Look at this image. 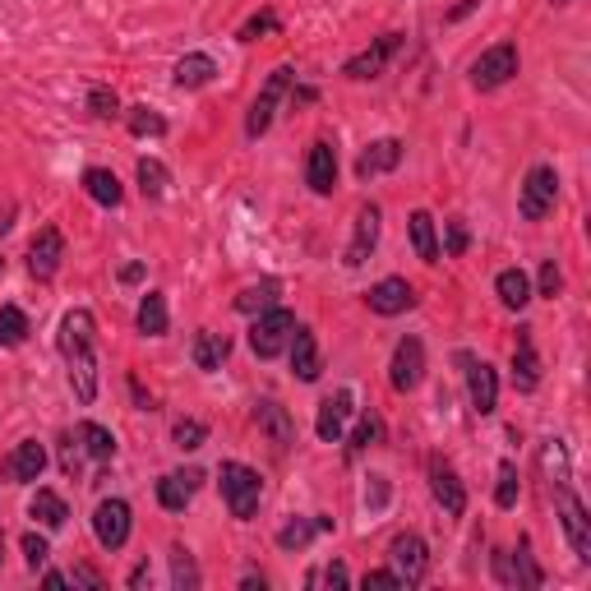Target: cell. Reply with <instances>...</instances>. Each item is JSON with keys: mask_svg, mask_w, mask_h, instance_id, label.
Listing matches in <instances>:
<instances>
[{"mask_svg": "<svg viewBox=\"0 0 591 591\" xmlns=\"http://www.w3.org/2000/svg\"><path fill=\"white\" fill-rule=\"evenodd\" d=\"M536 282H541V296H545V301H555L559 291H564V273H559L555 259H545V264H541V278H536Z\"/></svg>", "mask_w": 591, "mask_h": 591, "instance_id": "49", "label": "cell"}, {"mask_svg": "<svg viewBox=\"0 0 591 591\" xmlns=\"http://www.w3.org/2000/svg\"><path fill=\"white\" fill-rule=\"evenodd\" d=\"M130 393H134V402H139L144 411H153V398L144 393V384H139V379H130Z\"/></svg>", "mask_w": 591, "mask_h": 591, "instance_id": "57", "label": "cell"}, {"mask_svg": "<svg viewBox=\"0 0 591 591\" xmlns=\"http://www.w3.org/2000/svg\"><path fill=\"white\" fill-rule=\"evenodd\" d=\"M430 495H435V504L444 508L448 518H462V513H467V485L458 481V471L439 458H430Z\"/></svg>", "mask_w": 591, "mask_h": 591, "instance_id": "17", "label": "cell"}, {"mask_svg": "<svg viewBox=\"0 0 591 591\" xmlns=\"http://www.w3.org/2000/svg\"><path fill=\"white\" fill-rule=\"evenodd\" d=\"M231 356V338L227 333H213V328H204V333H194V370H222Z\"/></svg>", "mask_w": 591, "mask_h": 591, "instance_id": "27", "label": "cell"}, {"mask_svg": "<svg viewBox=\"0 0 591 591\" xmlns=\"http://www.w3.org/2000/svg\"><path fill=\"white\" fill-rule=\"evenodd\" d=\"M171 587L176 591H199L204 587V573L194 564V555L185 545H171Z\"/></svg>", "mask_w": 591, "mask_h": 591, "instance_id": "35", "label": "cell"}, {"mask_svg": "<svg viewBox=\"0 0 591 591\" xmlns=\"http://www.w3.org/2000/svg\"><path fill=\"white\" fill-rule=\"evenodd\" d=\"M171 79H176V88H208L213 79H218V61L208 56V51H190V56H181L176 61V70H171Z\"/></svg>", "mask_w": 591, "mask_h": 591, "instance_id": "26", "label": "cell"}, {"mask_svg": "<svg viewBox=\"0 0 591 591\" xmlns=\"http://www.w3.org/2000/svg\"><path fill=\"white\" fill-rule=\"evenodd\" d=\"M314 97H319V93H314V88H310V84H301V88H291V107H310Z\"/></svg>", "mask_w": 591, "mask_h": 591, "instance_id": "55", "label": "cell"}, {"mask_svg": "<svg viewBox=\"0 0 591 591\" xmlns=\"http://www.w3.org/2000/svg\"><path fill=\"white\" fill-rule=\"evenodd\" d=\"M388 504V476H365V508L379 513Z\"/></svg>", "mask_w": 591, "mask_h": 591, "instance_id": "50", "label": "cell"}, {"mask_svg": "<svg viewBox=\"0 0 591 591\" xmlns=\"http://www.w3.org/2000/svg\"><path fill=\"white\" fill-rule=\"evenodd\" d=\"M121 116H125L134 139H162V134H167V116L153 107H130V111H121Z\"/></svg>", "mask_w": 591, "mask_h": 591, "instance_id": "37", "label": "cell"}, {"mask_svg": "<svg viewBox=\"0 0 591 591\" xmlns=\"http://www.w3.org/2000/svg\"><path fill=\"white\" fill-rule=\"evenodd\" d=\"M0 471H5V481H14V485L37 481V476L47 471V448L37 444V439H24V444L10 448V458L0 462Z\"/></svg>", "mask_w": 591, "mask_h": 591, "instance_id": "21", "label": "cell"}, {"mask_svg": "<svg viewBox=\"0 0 591 591\" xmlns=\"http://www.w3.org/2000/svg\"><path fill=\"white\" fill-rule=\"evenodd\" d=\"M555 199H559V171L550 162H536V167L522 176V190H518V213L522 222H541L555 213Z\"/></svg>", "mask_w": 591, "mask_h": 591, "instance_id": "5", "label": "cell"}, {"mask_svg": "<svg viewBox=\"0 0 591 591\" xmlns=\"http://www.w3.org/2000/svg\"><path fill=\"white\" fill-rule=\"evenodd\" d=\"M84 194L102 208H121L125 204V185L116 181V171H107V167H88L84 171Z\"/></svg>", "mask_w": 591, "mask_h": 591, "instance_id": "29", "label": "cell"}, {"mask_svg": "<svg viewBox=\"0 0 591 591\" xmlns=\"http://www.w3.org/2000/svg\"><path fill=\"white\" fill-rule=\"evenodd\" d=\"M305 185L314 194H333L338 190V148L328 139H314L310 144V157H305Z\"/></svg>", "mask_w": 591, "mask_h": 591, "instance_id": "20", "label": "cell"}, {"mask_svg": "<svg viewBox=\"0 0 591 591\" xmlns=\"http://www.w3.org/2000/svg\"><path fill=\"white\" fill-rule=\"evenodd\" d=\"M70 582H84V587H97V591L107 587V578H102L97 568H88V564H79V568H74V573H70Z\"/></svg>", "mask_w": 591, "mask_h": 591, "instance_id": "52", "label": "cell"}, {"mask_svg": "<svg viewBox=\"0 0 591 591\" xmlns=\"http://www.w3.org/2000/svg\"><path fill=\"white\" fill-rule=\"evenodd\" d=\"M388 559H393V573L402 578V587H421L425 573H430V545L416 531H398L388 545Z\"/></svg>", "mask_w": 591, "mask_h": 591, "instance_id": "9", "label": "cell"}, {"mask_svg": "<svg viewBox=\"0 0 591 591\" xmlns=\"http://www.w3.org/2000/svg\"><path fill=\"white\" fill-rule=\"evenodd\" d=\"M61 259H65L61 227H42L33 236V245H28V273H33L37 282H51L56 278V268H61Z\"/></svg>", "mask_w": 591, "mask_h": 591, "instance_id": "15", "label": "cell"}, {"mask_svg": "<svg viewBox=\"0 0 591 591\" xmlns=\"http://www.w3.org/2000/svg\"><path fill=\"white\" fill-rule=\"evenodd\" d=\"M287 351H291V370H296V379H301V384H319V374H324V361H319V342H314V328L296 324V333H291Z\"/></svg>", "mask_w": 591, "mask_h": 591, "instance_id": "24", "label": "cell"}, {"mask_svg": "<svg viewBox=\"0 0 591 591\" xmlns=\"http://www.w3.org/2000/svg\"><path fill=\"white\" fill-rule=\"evenodd\" d=\"M407 231H411V250H416L421 264H439V259H444V250H439V227L425 208H416L407 218Z\"/></svg>", "mask_w": 591, "mask_h": 591, "instance_id": "25", "label": "cell"}, {"mask_svg": "<svg viewBox=\"0 0 591 591\" xmlns=\"http://www.w3.org/2000/svg\"><path fill=\"white\" fill-rule=\"evenodd\" d=\"M134 176H139V194H144L148 204H157V199L167 194V185H171V171L162 167L157 157H139V171H134Z\"/></svg>", "mask_w": 591, "mask_h": 591, "instance_id": "36", "label": "cell"}, {"mask_svg": "<svg viewBox=\"0 0 591 591\" xmlns=\"http://www.w3.org/2000/svg\"><path fill=\"white\" fill-rule=\"evenodd\" d=\"M291 84H296V70H291V65H278V70L268 74L264 93L254 97L250 116H245V139H264V134H268V125H273V111H278L282 93H287Z\"/></svg>", "mask_w": 591, "mask_h": 591, "instance_id": "7", "label": "cell"}, {"mask_svg": "<svg viewBox=\"0 0 591 591\" xmlns=\"http://www.w3.org/2000/svg\"><path fill=\"white\" fill-rule=\"evenodd\" d=\"M291 333H296V314L282 310V305H273V310L254 314V324H250V351L259 356V361H273V356H282V351H287Z\"/></svg>", "mask_w": 591, "mask_h": 591, "instance_id": "6", "label": "cell"}, {"mask_svg": "<svg viewBox=\"0 0 591 591\" xmlns=\"http://www.w3.org/2000/svg\"><path fill=\"white\" fill-rule=\"evenodd\" d=\"M28 518H37L47 531H61L65 522H70V504H65L56 490H37V495L28 499Z\"/></svg>", "mask_w": 591, "mask_h": 591, "instance_id": "31", "label": "cell"}, {"mask_svg": "<svg viewBox=\"0 0 591 591\" xmlns=\"http://www.w3.org/2000/svg\"><path fill=\"white\" fill-rule=\"evenodd\" d=\"M61 471L70 476V481H79V471H84V444L61 439Z\"/></svg>", "mask_w": 591, "mask_h": 591, "instance_id": "48", "label": "cell"}, {"mask_svg": "<svg viewBox=\"0 0 591 591\" xmlns=\"http://www.w3.org/2000/svg\"><path fill=\"white\" fill-rule=\"evenodd\" d=\"M495 582L499 587H518V568H513V555H508V550H495Z\"/></svg>", "mask_w": 591, "mask_h": 591, "instance_id": "51", "label": "cell"}, {"mask_svg": "<svg viewBox=\"0 0 591 591\" xmlns=\"http://www.w3.org/2000/svg\"><path fill=\"white\" fill-rule=\"evenodd\" d=\"M319 582H328V587H347V582H351L347 564H324V568H314L310 578H305V587H319Z\"/></svg>", "mask_w": 591, "mask_h": 591, "instance_id": "47", "label": "cell"}, {"mask_svg": "<svg viewBox=\"0 0 591 591\" xmlns=\"http://www.w3.org/2000/svg\"><path fill=\"white\" fill-rule=\"evenodd\" d=\"M241 587H245V591H254V587L264 591V573H245V578H241Z\"/></svg>", "mask_w": 591, "mask_h": 591, "instance_id": "60", "label": "cell"}, {"mask_svg": "<svg viewBox=\"0 0 591 591\" xmlns=\"http://www.w3.org/2000/svg\"><path fill=\"white\" fill-rule=\"evenodd\" d=\"M365 587H402V578L393 568H374V573H365Z\"/></svg>", "mask_w": 591, "mask_h": 591, "instance_id": "53", "label": "cell"}, {"mask_svg": "<svg viewBox=\"0 0 591 591\" xmlns=\"http://www.w3.org/2000/svg\"><path fill=\"white\" fill-rule=\"evenodd\" d=\"M199 485H204V471H199V467H190V471H167V476L157 481V504L167 508V513H185Z\"/></svg>", "mask_w": 591, "mask_h": 591, "instance_id": "23", "label": "cell"}, {"mask_svg": "<svg viewBox=\"0 0 591 591\" xmlns=\"http://www.w3.org/2000/svg\"><path fill=\"white\" fill-rule=\"evenodd\" d=\"M444 227H448V241L439 245V250H444V259H458V254H467V245H471L467 222H462V218H448Z\"/></svg>", "mask_w": 591, "mask_h": 591, "instance_id": "46", "label": "cell"}, {"mask_svg": "<svg viewBox=\"0 0 591 591\" xmlns=\"http://www.w3.org/2000/svg\"><path fill=\"white\" fill-rule=\"evenodd\" d=\"M134 324H139V333L144 338H162L171 324V314H167V296L162 291H148L144 301H139V314H134Z\"/></svg>", "mask_w": 591, "mask_h": 591, "instance_id": "32", "label": "cell"}, {"mask_svg": "<svg viewBox=\"0 0 591 591\" xmlns=\"http://www.w3.org/2000/svg\"><path fill=\"white\" fill-rule=\"evenodd\" d=\"M513 388L518 393H536L541 388V356H536V338L531 328H518V342H513Z\"/></svg>", "mask_w": 591, "mask_h": 591, "instance_id": "22", "label": "cell"}, {"mask_svg": "<svg viewBox=\"0 0 591 591\" xmlns=\"http://www.w3.org/2000/svg\"><path fill=\"white\" fill-rule=\"evenodd\" d=\"M328 527H333V518H291V522H282L278 527V550L296 555V550H305L314 536H324Z\"/></svg>", "mask_w": 591, "mask_h": 591, "instance_id": "28", "label": "cell"}, {"mask_svg": "<svg viewBox=\"0 0 591 591\" xmlns=\"http://www.w3.org/2000/svg\"><path fill=\"white\" fill-rule=\"evenodd\" d=\"M379 227H384L379 204H361V208H356V227H351V241H347V250H342V264H347V268H365V264H370V254L379 250Z\"/></svg>", "mask_w": 591, "mask_h": 591, "instance_id": "10", "label": "cell"}, {"mask_svg": "<svg viewBox=\"0 0 591 591\" xmlns=\"http://www.w3.org/2000/svg\"><path fill=\"white\" fill-rule=\"evenodd\" d=\"M495 291L508 310H527L531 296H536V291H531V278L522 273V268H504V273L495 278Z\"/></svg>", "mask_w": 591, "mask_h": 591, "instance_id": "33", "label": "cell"}, {"mask_svg": "<svg viewBox=\"0 0 591 591\" xmlns=\"http://www.w3.org/2000/svg\"><path fill=\"white\" fill-rule=\"evenodd\" d=\"M550 5H568V0H550Z\"/></svg>", "mask_w": 591, "mask_h": 591, "instance_id": "62", "label": "cell"}, {"mask_svg": "<svg viewBox=\"0 0 591 591\" xmlns=\"http://www.w3.org/2000/svg\"><path fill=\"white\" fill-rule=\"evenodd\" d=\"M130 527H134V518H130V504H125V499H102V504L93 508V536H97L102 550H111V555L125 550Z\"/></svg>", "mask_w": 591, "mask_h": 591, "instance_id": "11", "label": "cell"}, {"mask_svg": "<svg viewBox=\"0 0 591 591\" xmlns=\"http://www.w3.org/2000/svg\"><path fill=\"white\" fill-rule=\"evenodd\" d=\"M0 273H5V259H0Z\"/></svg>", "mask_w": 591, "mask_h": 591, "instance_id": "63", "label": "cell"}, {"mask_svg": "<svg viewBox=\"0 0 591 591\" xmlns=\"http://www.w3.org/2000/svg\"><path fill=\"white\" fill-rule=\"evenodd\" d=\"M254 425L264 430L268 444L278 448V453L296 444V421H291V411L282 407V402H273V398H259V402H254Z\"/></svg>", "mask_w": 591, "mask_h": 591, "instance_id": "19", "label": "cell"}, {"mask_svg": "<svg viewBox=\"0 0 591 591\" xmlns=\"http://www.w3.org/2000/svg\"><path fill=\"white\" fill-rule=\"evenodd\" d=\"M33 324H28V314L19 305H0V347H24Z\"/></svg>", "mask_w": 591, "mask_h": 591, "instance_id": "38", "label": "cell"}, {"mask_svg": "<svg viewBox=\"0 0 591 591\" xmlns=\"http://www.w3.org/2000/svg\"><path fill=\"white\" fill-rule=\"evenodd\" d=\"M398 47H402V33H384L374 47H365L361 56H351L347 65H342V74H347L351 84H365V79H379V74L388 70V61L398 56Z\"/></svg>", "mask_w": 591, "mask_h": 591, "instance_id": "14", "label": "cell"}, {"mask_svg": "<svg viewBox=\"0 0 591 591\" xmlns=\"http://www.w3.org/2000/svg\"><path fill=\"white\" fill-rule=\"evenodd\" d=\"M550 499H555V513H559V527H564V536H568V550H573L582 564H591V518H587V504H582L578 485H559V490H550Z\"/></svg>", "mask_w": 591, "mask_h": 591, "instance_id": "3", "label": "cell"}, {"mask_svg": "<svg viewBox=\"0 0 591 591\" xmlns=\"http://www.w3.org/2000/svg\"><path fill=\"white\" fill-rule=\"evenodd\" d=\"M19 545H24V564L33 568V573H37V568H47V559H51V541H47V536L24 531V541H19Z\"/></svg>", "mask_w": 591, "mask_h": 591, "instance_id": "44", "label": "cell"}, {"mask_svg": "<svg viewBox=\"0 0 591 591\" xmlns=\"http://www.w3.org/2000/svg\"><path fill=\"white\" fill-rule=\"evenodd\" d=\"M278 28H282V24H278V14H273V10H259L254 19H245L236 37H241V42H259L264 33H278Z\"/></svg>", "mask_w": 591, "mask_h": 591, "instance_id": "45", "label": "cell"}, {"mask_svg": "<svg viewBox=\"0 0 591 591\" xmlns=\"http://www.w3.org/2000/svg\"><path fill=\"white\" fill-rule=\"evenodd\" d=\"M42 582H47V587H65L70 578H65V573H56V568H47V573H42Z\"/></svg>", "mask_w": 591, "mask_h": 591, "instance_id": "59", "label": "cell"}, {"mask_svg": "<svg viewBox=\"0 0 591 591\" xmlns=\"http://www.w3.org/2000/svg\"><path fill=\"white\" fill-rule=\"evenodd\" d=\"M88 111H93L97 121H111V116H121V97H116V88H107V84H93L88 88Z\"/></svg>", "mask_w": 591, "mask_h": 591, "instance_id": "42", "label": "cell"}, {"mask_svg": "<svg viewBox=\"0 0 591 591\" xmlns=\"http://www.w3.org/2000/svg\"><path fill=\"white\" fill-rule=\"evenodd\" d=\"M518 495H522V481H518V462L513 458H504L499 462V485H495V504L504 508H518Z\"/></svg>", "mask_w": 591, "mask_h": 591, "instance_id": "40", "label": "cell"}, {"mask_svg": "<svg viewBox=\"0 0 591 591\" xmlns=\"http://www.w3.org/2000/svg\"><path fill=\"white\" fill-rule=\"evenodd\" d=\"M0 559H5V531H0Z\"/></svg>", "mask_w": 591, "mask_h": 591, "instance_id": "61", "label": "cell"}, {"mask_svg": "<svg viewBox=\"0 0 591 591\" xmlns=\"http://www.w3.org/2000/svg\"><path fill=\"white\" fill-rule=\"evenodd\" d=\"M518 70H522L518 47H513V42H495L490 51H481V56L471 61L467 79H471L476 93H495V88H504L508 79H518Z\"/></svg>", "mask_w": 591, "mask_h": 591, "instance_id": "4", "label": "cell"}, {"mask_svg": "<svg viewBox=\"0 0 591 591\" xmlns=\"http://www.w3.org/2000/svg\"><path fill=\"white\" fill-rule=\"evenodd\" d=\"M342 439H347V458H361L365 448H374L379 439H384V421H379L374 411H365V416H361V425H356L351 435H342Z\"/></svg>", "mask_w": 591, "mask_h": 591, "instance_id": "39", "label": "cell"}, {"mask_svg": "<svg viewBox=\"0 0 591 591\" xmlns=\"http://www.w3.org/2000/svg\"><path fill=\"white\" fill-rule=\"evenodd\" d=\"M148 582H153V573H148V564H139V568L130 573V587L139 591V587H148Z\"/></svg>", "mask_w": 591, "mask_h": 591, "instance_id": "58", "label": "cell"}, {"mask_svg": "<svg viewBox=\"0 0 591 591\" xmlns=\"http://www.w3.org/2000/svg\"><path fill=\"white\" fill-rule=\"evenodd\" d=\"M74 439L84 444V453H88V458H93V462H111V458H116V435H111L107 425L84 421V425H79V435H74Z\"/></svg>", "mask_w": 591, "mask_h": 591, "instance_id": "34", "label": "cell"}, {"mask_svg": "<svg viewBox=\"0 0 591 591\" xmlns=\"http://www.w3.org/2000/svg\"><path fill=\"white\" fill-rule=\"evenodd\" d=\"M402 157H407V144H402V139H374V144H365V153L356 157V176H361V181L388 176V171L402 167Z\"/></svg>", "mask_w": 591, "mask_h": 591, "instance_id": "18", "label": "cell"}, {"mask_svg": "<svg viewBox=\"0 0 591 591\" xmlns=\"http://www.w3.org/2000/svg\"><path fill=\"white\" fill-rule=\"evenodd\" d=\"M218 485H222V504L231 508L236 522H250L259 513V499H264V481L259 471L245 467V462H222L218 467Z\"/></svg>", "mask_w": 591, "mask_h": 591, "instance_id": "2", "label": "cell"}, {"mask_svg": "<svg viewBox=\"0 0 591 591\" xmlns=\"http://www.w3.org/2000/svg\"><path fill=\"white\" fill-rule=\"evenodd\" d=\"M282 301V282L278 278H259V282H250V287L236 296V310L241 314H264V310H273V305Z\"/></svg>", "mask_w": 591, "mask_h": 591, "instance_id": "30", "label": "cell"}, {"mask_svg": "<svg viewBox=\"0 0 591 591\" xmlns=\"http://www.w3.org/2000/svg\"><path fill=\"white\" fill-rule=\"evenodd\" d=\"M458 365L467 374V398H471V411L476 416H495L499 407V374L490 361H476L471 351H458Z\"/></svg>", "mask_w": 591, "mask_h": 591, "instance_id": "8", "label": "cell"}, {"mask_svg": "<svg viewBox=\"0 0 591 591\" xmlns=\"http://www.w3.org/2000/svg\"><path fill=\"white\" fill-rule=\"evenodd\" d=\"M513 568H518V591H527V587H541V582H545L541 564L531 559V541H522V545H518V555H513Z\"/></svg>", "mask_w": 591, "mask_h": 591, "instance_id": "43", "label": "cell"}, {"mask_svg": "<svg viewBox=\"0 0 591 591\" xmlns=\"http://www.w3.org/2000/svg\"><path fill=\"white\" fill-rule=\"evenodd\" d=\"M351 411H356V393H351V388H338V393H328V398L319 402V416H314V435L324 439V444H342Z\"/></svg>", "mask_w": 591, "mask_h": 591, "instance_id": "13", "label": "cell"}, {"mask_svg": "<svg viewBox=\"0 0 591 591\" xmlns=\"http://www.w3.org/2000/svg\"><path fill=\"white\" fill-rule=\"evenodd\" d=\"M365 301H370L374 314H384V319H398V314L416 310V287H411L407 278H384V282H374V287L365 291Z\"/></svg>", "mask_w": 591, "mask_h": 591, "instance_id": "16", "label": "cell"}, {"mask_svg": "<svg viewBox=\"0 0 591 591\" xmlns=\"http://www.w3.org/2000/svg\"><path fill=\"white\" fill-rule=\"evenodd\" d=\"M61 356L65 365H70V388L74 398L93 402L97 398V319L88 310H70L61 319Z\"/></svg>", "mask_w": 591, "mask_h": 591, "instance_id": "1", "label": "cell"}, {"mask_svg": "<svg viewBox=\"0 0 591 591\" xmlns=\"http://www.w3.org/2000/svg\"><path fill=\"white\" fill-rule=\"evenodd\" d=\"M121 282H125V287L144 282V264H125V268H121Z\"/></svg>", "mask_w": 591, "mask_h": 591, "instance_id": "56", "label": "cell"}, {"mask_svg": "<svg viewBox=\"0 0 591 591\" xmlns=\"http://www.w3.org/2000/svg\"><path fill=\"white\" fill-rule=\"evenodd\" d=\"M425 379V342L421 338H398L393 361H388V384L398 393H416Z\"/></svg>", "mask_w": 591, "mask_h": 591, "instance_id": "12", "label": "cell"}, {"mask_svg": "<svg viewBox=\"0 0 591 591\" xmlns=\"http://www.w3.org/2000/svg\"><path fill=\"white\" fill-rule=\"evenodd\" d=\"M476 5H481V0H458L453 10H444V24H462V19H467V14L476 10Z\"/></svg>", "mask_w": 591, "mask_h": 591, "instance_id": "54", "label": "cell"}, {"mask_svg": "<svg viewBox=\"0 0 591 591\" xmlns=\"http://www.w3.org/2000/svg\"><path fill=\"white\" fill-rule=\"evenodd\" d=\"M208 439V425L204 421H194V416H185V421L171 425V444L181 448V453H194V448H204Z\"/></svg>", "mask_w": 591, "mask_h": 591, "instance_id": "41", "label": "cell"}]
</instances>
